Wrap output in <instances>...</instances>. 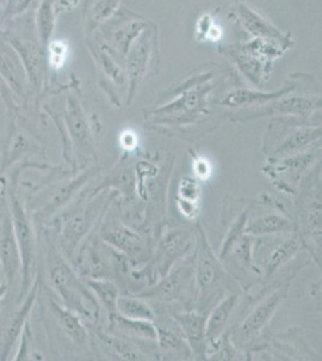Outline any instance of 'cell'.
Returning <instances> with one entry per match:
<instances>
[{
	"instance_id": "cell-1",
	"label": "cell",
	"mask_w": 322,
	"mask_h": 361,
	"mask_svg": "<svg viewBox=\"0 0 322 361\" xmlns=\"http://www.w3.org/2000/svg\"><path fill=\"white\" fill-rule=\"evenodd\" d=\"M39 233V255L42 257L41 272L44 283L61 304L78 314L86 324H98L100 305L73 264L61 253L52 231L42 226Z\"/></svg>"
},
{
	"instance_id": "cell-2",
	"label": "cell",
	"mask_w": 322,
	"mask_h": 361,
	"mask_svg": "<svg viewBox=\"0 0 322 361\" xmlns=\"http://www.w3.org/2000/svg\"><path fill=\"white\" fill-rule=\"evenodd\" d=\"M117 195L118 193L116 192L110 193L109 188L87 187L74 202L44 226L52 231L57 246L70 263L78 247L97 229L102 216Z\"/></svg>"
},
{
	"instance_id": "cell-3",
	"label": "cell",
	"mask_w": 322,
	"mask_h": 361,
	"mask_svg": "<svg viewBox=\"0 0 322 361\" xmlns=\"http://www.w3.org/2000/svg\"><path fill=\"white\" fill-rule=\"evenodd\" d=\"M98 173L97 165L73 171L71 175L54 166L39 183H25L28 190L23 202L37 228L46 226L68 207Z\"/></svg>"
},
{
	"instance_id": "cell-4",
	"label": "cell",
	"mask_w": 322,
	"mask_h": 361,
	"mask_svg": "<svg viewBox=\"0 0 322 361\" xmlns=\"http://www.w3.org/2000/svg\"><path fill=\"white\" fill-rule=\"evenodd\" d=\"M228 288V271L209 245L204 228L196 226L195 311L207 314L212 306L225 296Z\"/></svg>"
},
{
	"instance_id": "cell-5",
	"label": "cell",
	"mask_w": 322,
	"mask_h": 361,
	"mask_svg": "<svg viewBox=\"0 0 322 361\" xmlns=\"http://www.w3.org/2000/svg\"><path fill=\"white\" fill-rule=\"evenodd\" d=\"M0 192L8 205L22 260V286L17 299L18 301L29 292L39 271V233L33 218L25 209V202L20 199L18 188L5 187L0 188Z\"/></svg>"
},
{
	"instance_id": "cell-6",
	"label": "cell",
	"mask_w": 322,
	"mask_h": 361,
	"mask_svg": "<svg viewBox=\"0 0 322 361\" xmlns=\"http://www.w3.org/2000/svg\"><path fill=\"white\" fill-rule=\"evenodd\" d=\"M249 209L233 219L221 243V259L225 270L231 274L241 283L243 289H248L252 279L261 277L253 259L254 238L245 234V223L248 219Z\"/></svg>"
},
{
	"instance_id": "cell-7",
	"label": "cell",
	"mask_w": 322,
	"mask_h": 361,
	"mask_svg": "<svg viewBox=\"0 0 322 361\" xmlns=\"http://www.w3.org/2000/svg\"><path fill=\"white\" fill-rule=\"evenodd\" d=\"M73 267L82 279H110L117 282L128 274L127 258L93 231L78 247Z\"/></svg>"
},
{
	"instance_id": "cell-8",
	"label": "cell",
	"mask_w": 322,
	"mask_h": 361,
	"mask_svg": "<svg viewBox=\"0 0 322 361\" xmlns=\"http://www.w3.org/2000/svg\"><path fill=\"white\" fill-rule=\"evenodd\" d=\"M249 82L261 87L268 80L271 66L274 59L282 57L286 46L280 42L254 37L253 40L238 45L221 47Z\"/></svg>"
},
{
	"instance_id": "cell-9",
	"label": "cell",
	"mask_w": 322,
	"mask_h": 361,
	"mask_svg": "<svg viewBox=\"0 0 322 361\" xmlns=\"http://www.w3.org/2000/svg\"><path fill=\"white\" fill-rule=\"evenodd\" d=\"M144 300L159 304L173 305L192 301L195 296V250L192 255L180 259L168 270L166 275L158 279L151 287L139 293Z\"/></svg>"
},
{
	"instance_id": "cell-10",
	"label": "cell",
	"mask_w": 322,
	"mask_h": 361,
	"mask_svg": "<svg viewBox=\"0 0 322 361\" xmlns=\"http://www.w3.org/2000/svg\"><path fill=\"white\" fill-rule=\"evenodd\" d=\"M42 277L37 272L33 284L22 299L5 300L0 311V360L10 359L13 348L20 340L23 329L39 300Z\"/></svg>"
},
{
	"instance_id": "cell-11",
	"label": "cell",
	"mask_w": 322,
	"mask_h": 361,
	"mask_svg": "<svg viewBox=\"0 0 322 361\" xmlns=\"http://www.w3.org/2000/svg\"><path fill=\"white\" fill-rule=\"evenodd\" d=\"M303 248L304 243L297 231L261 236L254 243V264L261 279H268L286 267Z\"/></svg>"
},
{
	"instance_id": "cell-12",
	"label": "cell",
	"mask_w": 322,
	"mask_h": 361,
	"mask_svg": "<svg viewBox=\"0 0 322 361\" xmlns=\"http://www.w3.org/2000/svg\"><path fill=\"white\" fill-rule=\"evenodd\" d=\"M294 277L295 275L291 276L275 287L273 292H269L250 310L241 324L230 330V340L236 349L252 343L261 335L264 329L269 324L279 307L287 299Z\"/></svg>"
},
{
	"instance_id": "cell-13",
	"label": "cell",
	"mask_w": 322,
	"mask_h": 361,
	"mask_svg": "<svg viewBox=\"0 0 322 361\" xmlns=\"http://www.w3.org/2000/svg\"><path fill=\"white\" fill-rule=\"evenodd\" d=\"M66 130H61V136H68L69 144V163H73V171L93 166L97 161L93 136L89 124L81 103L75 95L68 97L66 112Z\"/></svg>"
},
{
	"instance_id": "cell-14",
	"label": "cell",
	"mask_w": 322,
	"mask_h": 361,
	"mask_svg": "<svg viewBox=\"0 0 322 361\" xmlns=\"http://www.w3.org/2000/svg\"><path fill=\"white\" fill-rule=\"evenodd\" d=\"M95 233L102 241L110 245L112 248L118 250L119 253L134 264L147 260L148 245L147 238L130 226H127L118 218L117 214L112 212L111 204L99 222Z\"/></svg>"
},
{
	"instance_id": "cell-15",
	"label": "cell",
	"mask_w": 322,
	"mask_h": 361,
	"mask_svg": "<svg viewBox=\"0 0 322 361\" xmlns=\"http://www.w3.org/2000/svg\"><path fill=\"white\" fill-rule=\"evenodd\" d=\"M207 78L187 87L180 98L175 99L171 104L149 112L148 119L153 123L180 126L192 123L206 115L207 98L211 90V86L204 83Z\"/></svg>"
},
{
	"instance_id": "cell-16",
	"label": "cell",
	"mask_w": 322,
	"mask_h": 361,
	"mask_svg": "<svg viewBox=\"0 0 322 361\" xmlns=\"http://www.w3.org/2000/svg\"><path fill=\"white\" fill-rule=\"evenodd\" d=\"M196 231L183 228H170L160 236L154 257L144 275L151 279V286L168 274V270L180 259L188 257L195 250Z\"/></svg>"
},
{
	"instance_id": "cell-17",
	"label": "cell",
	"mask_w": 322,
	"mask_h": 361,
	"mask_svg": "<svg viewBox=\"0 0 322 361\" xmlns=\"http://www.w3.org/2000/svg\"><path fill=\"white\" fill-rule=\"evenodd\" d=\"M35 157H45V147L32 133L18 128L15 107H11L8 127L0 146V176L8 173L15 165L32 160Z\"/></svg>"
},
{
	"instance_id": "cell-18",
	"label": "cell",
	"mask_w": 322,
	"mask_h": 361,
	"mask_svg": "<svg viewBox=\"0 0 322 361\" xmlns=\"http://www.w3.org/2000/svg\"><path fill=\"white\" fill-rule=\"evenodd\" d=\"M1 37L5 42L13 46L25 64L29 86L39 90L44 71L42 52L41 46L37 42V37H34L32 32L30 21L23 20L22 22H17L13 28H8L4 33H1Z\"/></svg>"
},
{
	"instance_id": "cell-19",
	"label": "cell",
	"mask_w": 322,
	"mask_h": 361,
	"mask_svg": "<svg viewBox=\"0 0 322 361\" xmlns=\"http://www.w3.org/2000/svg\"><path fill=\"white\" fill-rule=\"evenodd\" d=\"M287 127L277 128L266 134L264 140V152L271 159H277L299 152L318 140H321V127H310L306 124H286Z\"/></svg>"
},
{
	"instance_id": "cell-20",
	"label": "cell",
	"mask_w": 322,
	"mask_h": 361,
	"mask_svg": "<svg viewBox=\"0 0 322 361\" xmlns=\"http://www.w3.org/2000/svg\"><path fill=\"white\" fill-rule=\"evenodd\" d=\"M0 276L8 288L6 300H17L22 286V260L8 212L0 218Z\"/></svg>"
},
{
	"instance_id": "cell-21",
	"label": "cell",
	"mask_w": 322,
	"mask_h": 361,
	"mask_svg": "<svg viewBox=\"0 0 322 361\" xmlns=\"http://www.w3.org/2000/svg\"><path fill=\"white\" fill-rule=\"evenodd\" d=\"M320 151L296 152L289 156L271 159L272 163L264 169L265 173L273 180L274 185H280V189L296 194V188L302 180V175L314 164L318 159Z\"/></svg>"
},
{
	"instance_id": "cell-22",
	"label": "cell",
	"mask_w": 322,
	"mask_h": 361,
	"mask_svg": "<svg viewBox=\"0 0 322 361\" xmlns=\"http://www.w3.org/2000/svg\"><path fill=\"white\" fill-rule=\"evenodd\" d=\"M89 326L92 350L99 349L104 355L114 360L140 361L147 360V354L143 353L139 345L130 341L113 334L107 333L95 324H86Z\"/></svg>"
},
{
	"instance_id": "cell-23",
	"label": "cell",
	"mask_w": 322,
	"mask_h": 361,
	"mask_svg": "<svg viewBox=\"0 0 322 361\" xmlns=\"http://www.w3.org/2000/svg\"><path fill=\"white\" fill-rule=\"evenodd\" d=\"M154 324L159 357L172 360H188L192 357L188 342L172 317L155 316Z\"/></svg>"
},
{
	"instance_id": "cell-24",
	"label": "cell",
	"mask_w": 322,
	"mask_h": 361,
	"mask_svg": "<svg viewBox=\"0 0 322 361\" xmlns=\"http://www.w3.org/2000/svg\"><path fill=\"white\" fill-rule=\"evenodd\" d=\"M0 76L17 98L25 102L28 98L29 81L25 64L13 46L0 39Z\"/></svg>"
},
{
	"instance_id": "cell-25",
	"label": "cell",
	"mask_w": 322,
	"mask_h": 361,
	"mask_svg": "<svg viewBox=\"0 0 322 361\" xmlns=\"http://www.w3.org/2000/svg\"><path fill=\"white\" fill-rule=\"evenodd\" d=\"M154 29L144 30L139 39L131 46L130 51L127 54L128 76L130 83L129 90V103L134 98L135 93L140 83L147 74L148 66L151 63L153 46H154Z\"/></svg>"
},
{
	"instance_id": "cell-26",
	"label": "cell",
	"mask_w": 322,
	"mask_h": 361,
	"mask_svg": "<svg viewBox=\"0 0 322 361\" xmlns=\"http://www.w3.org/2000/svg\"><path fill=\"white\" fill-rule=\"evenodd\" d=\"M106 331L130 341L136 345L147 343L156 347V328L151 320L131 319L116 312L109 316Z\"/></svg>"
},
{
	"instance_id": "cell-27",
	"label": "cell",
	"mask_w": 322,
	"mask_h": 361,
	"mask_svg": "<svg viewBox=\"0 0 322 361\" xmlns=\"http://www.w3.org/2000/svg\"><path fill=\"white\" fill-rule=\"evenodd\" d=\"M147 27V22L137 20L136 17H119L117 21L109 25L107 45L114 54L125 58L131 46L134 45Z\"/></svg>"
},
{
	"instance_id": "cell-28",
	"label": "cell",
	"mask_w": 322,
	"mask_h": 361,
	"mask_svg": "<svg viewBox=\"0 0 322 361\" xmlns=\"http://www.w3.org/2000/svg\"><path fill=\"white\" fill-rule=\"evenodd\" d=\"M172 318L180 326L184 338L192 349V357L195 359H206V319L207 314L189 310L185 312H173Z\"/></svg>"
},
{
	"instance_id": "cell-29",
	"label": "cell",
	"mask_w": 322,
	"mask_h": 361,
	"mask_svg": "<svg viewBox=\"0 0 322 361\" xmlns=\"http://www.w3.org/2000/svg\"><path fill=\"white\" fill-rule=\"evenodd\" d=\"M241 299V292H230L228 295L221 298L214 306L206 319V340L207 349L206 357L209 350L216 345L221 335L226 331L228 323L231 320L237 305Z\"/></svg>"
},
{
	"instance_id": "cell-30",
	"label": "cell",
	"mask_w": 322,
	"mask_h": 361,
	"mask_svg": "<svg viewBox=\"0 0 322 361\" xmlns=\"http://www.w3.org/2000/svg\"><path fill=\"white\" fill-rule=\"evenodd\" d=\"M233 13L237 21L254 37L280 42L286 47L291 45V39L289 37H286L285 34L274 27L268 20H266L265 17H262L254 8H249L244 3H237L233 8Z\"/></svg>"
},
{
	"instance_id": "cell-31",
	"label": "cell",
	"mask_w": 322,
	"mask_h": 361,
	"mask_svg": "<svg viewBox=\"0 0 322 361\" xmlns=\"http://www.w3.org/2000/svg\"><path fill=\"white\" fill-rule=\"evenodd\" d=\"M245 234L252 238H261L269 235L285 234L296 231V222L279 209L262 211V214L249 216L245 223Z\"/></svg>"
},
{
	"instance_id": "cell-32",
	"label": "cell",
	"mask_w": 322,
	"mask_h": 361,
	"mask_svg": "<svg viewBox=\"0 0 322 361\" xmlns=\"http://www.w3.org/2000/svg\"><path fill=\"white\" fill-rule=\"evenodd\" d=\"M321 104V99L308 98L304 95H292L287 97V94L282 97V100L275 102L272 106L267 109L266 111L259 115L266 114H280V115L292 116L298 118H309L310 115L314 114L315 110H318Z\"/></svg>"
},
{
	"instance_id": "cell-33",
	"label": "cell",
	"mask_w": 322,
	"mask_h": 361,
	"mask_svg": "<svg viewBox=\"0 0 322 361\" xmlns=\"http://www.w3.org/2000/svg\"><path fill=\"white\" fill-rule=\"evenodd\" d=\"M292 90H295V87H286L273 93H262V92L250 90H231L221 99L219 105L226 107L259 106L272 100L282 98L284 95L289 94Z\"/></svg>"
},
{
	"instance_id": "cell-34",
	"label": "cell",
	"mask_w": 322,
	"mask_h": 361,
	"mask_svg": "<svg viewBox=\"0 0 322 361\" xmlns=\"http://www.w3.org/2000/svg\"><path fill=\"white\" fill-rule=\"evenodd\" d=\"M92 293L98 300L100 308L106 311L107 316L117 312V300L119 289L117 284L110 279H83Z\"/></svg>"
},
{
	"instance_id": "cell-35",
	"label": "cell",
	"mask_w": 322,
	"mask_h": 361,
	"mask_svg": "<svg viewBox=\"0 0 322 361\" xmlns=\"http://www.w3.org/2000/svg\"><path fill=\"white\" fill-rule=\"evenodd\" d=\"M117 313L131 319L151 320V322H154L156 316L154 310L147 304L146 300L137 295L131 296L127 294L118 296Z\"/></svg>"
},
{
	"instance_id": "cell-36",
	"label": "cell",
	"mask_w": 322,
	"mask_h": 361,
	"mask_svg": "<svg viewBox=\"0 0 322 361\" xmlns=\"http://www.w3.org/2000/svg\"><path fill=\"white\" fill-rule=\"evenodd\" d=\"M37 37L41 44L49 45L51 37L54 34V25H56V13H54V0H42L40 6L37 8Z\"/></svg>"
},
{
	"instance_id": "cell-37",
	"label": "cell",
	"mask_w": 322,
	"mask_h": 361,
	"mask_svg": "<svg viewBox=\"0 0 322 361\" xmlns=\"http://www.w3.org/2000/svg\"><path fill=\"white\" fill-rule=\"evenodd\" d=\"M120 0H95L90 8V21L94 25H100L102 22L110 20L117 8Z\"/></svg>"
},
{
	"instance_id": "cell-38",
	"label": "cell",
	"mask_w": 322,
	"mask_h": 361,
	"mask_svg": "<svg viewBox=\"0 0 322 361\" xmlns=\"http://www.w3.org/2000/svg\"><path fill=\"white\" fill-rule=\"evenodd\" d=\"M201 197V188L199 180L195 177L184 176L180 180L178 190H177V197L184 200V202H192V204H199Z\"/></svg>"
},
{
	"instance_id": "cell-39",
	"label": "cell",
	"mask_w": 322,
	"mask_h": 361,
	"mask_svg": "<svg viewBox=\"0 0 322 361\" xmlns=\"http://www.w3.org/2000/svg\"><path fill=\"white\" fill-rule=\"evenodd\" d=\"M98 59L102 70L106 76L114 81L116 85L124 86L125 83V75L123 73L122 69L117 66V63L114 62L113 58L110 54L104 52L102 49L98 51Z\"/></svg>"
},
{
	"instance_id": "cell-40",
	"label": "cell",
	"mask_w": 322,
	"mask_h": 361,
	"mask_svg": "<svg viewBox=\"0 0 322 361\" xmlns=\"http://www.w3.org/2000/svg\"><path fill=\"white\" fill-rule=\"evenodd\" d=\"M49 64L54 66V69H59L63 66V62L66 59L68 47L63 42H49Z\"/></svg>"
},
{
	"instance_id": "cell-41",
	"label": "cell",
	"mask_w": 322,
	"mask_h": 361,
	"mask_svg": "<svg viewBox=\"0 0 322 361\" xmlns=\"http://www.w3.org/2000/svg\"><path fill=\"white\" fill-rule=\"evenodd\" d=\"M194 173L197 180H209L212 175V166L204 157L194 156Z\"/></svg>"
},
{
	"instance_id": "cell-42",
	"label": "cell",
	"mask_w": 322,
	"mask_h": 361,
	"mask_svg": "<svg viewBox=\"0 0 322 361\" xmlns=\"http://www.w3.org/2000/svg\"><path fill=\"white\" fill-rule=\"evenodd\" d=\"M175 204L180 209V214L188 219H195L199 216V204H192V202H184L180 197H175Z\"/></svg>"
},
{
	"instance_id": "cell-43",
	"label": "cell",
	"mask_w": 322,
	"mask_h": 361,
	"mask_svg": "<svg viewBox=\"0 0 322 361\" xmlns=\"http://www.w3.org/2000/svg\"><path fill=\"white\" fill-rule=\"evenodd\" d=\"M214 23L213 17L209 13H206L204 16L201 17L199 22H197V27H196V37L199 40H206L209 30Z\"/></svg>"
},
{
	"instance_id": "cell-44",
	"label": "cell",
	"mask_w": 322,
	"mask_h": 361,
	"mask_svg": "<svg viewBox=\"0 0 322 361\" xmlns=\"http://www.w3.org/2000/svg\"><path fill=\"white\" fill-rule=\"evenodd\" d=\"M32 0H10V4L6 8V13L8 16H13L17 13H20L25 8H28Z\"/></svg>"
},
{
	"instance_id": "cell-45",
	"label": "cell",
	"mask_w": 322,
	"mask_h": 361,
	"mask_svg": "<svg viewBox=\"0 0 322 361\" xmlns=\"http://www.w3.org/2000/svg\"><path fill=\"white\" fill-rule=\"evenodd\" d=\"M120 144H122L123 147L127 149L128 152L134 151L135 148L137 147V137H136V134L130 132V130L124 133L122 137H120Z\"/></svg>"
},
{
	"instance_id": "cell-46",
	"label": "cell",
	"mask_w": 322,
	"mask_h": 361,
	"mask_svg": "<svg viewBox=\"0 0 322 361\" xmlns=\"http://www.w3.org/2000/svg\"><path fill=\"white\" fill-rule=\"evenodd\" d=\"M221 35H223V30H221V27H219V25H216V22H214L212 27H211V29L209 30V34H207L206 40L216 42V40H219V39H221Z\"/></svg>"
},
{
	"instance_id": "cell-47",
	"label": "cell",
	"mask_w": 322,
	"mask_h": 361,
	"mask_svg": "<svg viewBox=\"0 0 322 361\" xmlns=\"http://www.w3.org/2000/svg\"><path fill=\"white\" fill-rule=\"evenodd\" d=\"M61 3L64 8H71L78 4V0H61Z\"/></svg>"
}]
</instances>
